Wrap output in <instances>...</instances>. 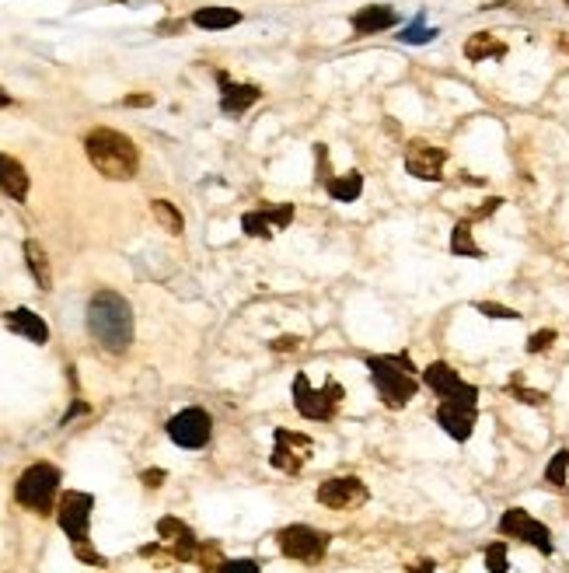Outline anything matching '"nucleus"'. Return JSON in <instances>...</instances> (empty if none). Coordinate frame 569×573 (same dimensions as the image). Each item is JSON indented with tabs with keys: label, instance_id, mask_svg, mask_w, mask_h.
<instances>
[{
	"label": "nucleus",
	"instance_id": "obj_1",
	"mask_svg": "<svg viewBox=\"0 0 569 573\" xmlns=\"http://www.w3.org/2000/svg\"><path fill=\"white\" fill-rule=\"evenodd\" d=\"M88 332L102 350L126 353L137 336L133 304L119 290H95L88 301Z\"/></svg>",
	"mask_w": 569,
	"mask_h": 573
},
{
	"label": "nucleus",
	"instance_id": "obj_2",
	"mask_svg": "<svg viewBox=\"0 0 569 573\" xmlns=\"http://www.w3.org/2000/svg\"><path fill=\"white\" fill-rule=\"evenodd\" d=\"M84 154L91 168L109 182H130L140 172V147L126 133L109 130V126H95L84 137Z\"/></svg>",
	"mask_w": 569,
	"mask_h": 573
},
{
	"label": "nucleus",
	"instance_id": "obj_3",
	"mask_svg": "<svg viewBox=\"0 0 569 573\" xmlns=\"http://www.w3.org/2000/svg\"><path fill=\"white\" fill-rule=\"evenodd\" d=\"M367 364V374H371V385L378 392L381 406L398 413L405 409L419 392V374H416V364H412L409 353H371L364 360Z\"/></svg>",
	"mask_w": 569,
	"mask_h": 573
},
{
	"label": "nucleus",
	"instance_id": "obj_4",
	"mask_svg": "<svg viewBox=\"0 0 569 573\" xmlns=\"http://www.w3.org/2000/svg\"><path fill=\"white\" fill-rule=\"evenodd\" d=\"M91 514H95V497L84 490H67L60 493V504H56V525L60 532L70 539V549L74 556L84 563V567H109L102 553L91 546Z\"/></svg>",
	"mask_w": 569,
	"mask_h": 573
},
{
	"label": "nucleus",
	"instance_id": "obj_5",
	"mask_svg": "<svg viewBox=\"0 0 569 573\" xmlns=\"http://www.w3.org/2000/svg\"><path fill=\"white\" fill-rule=\"evenodd\" d=\"M60 483L63 472L56 469L53 462H32L14 483V500L25 507L28 514H56V504H60Z\"/></svg>",
	"mask_w": 569,
	"mask_h": 573
},
{
	"label": "nucleus",
	"instance_id": "obj_6",
	"mask_svg": "<svg viewBox=\"0 0 569 573\" xmlns=\"http://www.w3.org/2000/svg\"><path fill=\"white\" fill-rule=\"evenodd\" d=\"M290 395H294V409L311 423H329L336 420L339 406L346 399V388L339 381H325L322 388H311L308 374L297 371L294 381H290Z\"/></svg>",
	"mask_w": 569,
	"mask_h": 573
},
{
	"label": "nucleus",
	"instance_id": "obj_7",
	"mask_svg": "<svg viewBox=\"0 0 569 573\" xmlns=\"http://www.w3.org/2000/svg\"><path fill=\"white\" fill-rule=\"evenodd\" d=\"M276 546L287 560L304 563V567H318L329 556L332 535L315 525H287L276 532Z\"/></svg>",
	"mask_w": 569,
	"mask_h": 573
},
{
	"label": "nucleus",
	"instance_id": "obj_8",
	"mask_svg": "<svg viewBox=\"0 0 569 573\" xmlns=\"http://www.w3.org/2000/svg\"><path fill=\"white\" fill-rule=\"evenodd\" d=\"M315 458V441L304 430H273V451H269V465L283 476H301L304 465Z\"/></svg>",
	"mask_w": 569,
	"mask_h": 573
},
{
	"label": "nucleus",
	"instance_id": "obj_9",
	"mask_svg": "<svg viewBox=\"0 0 569 573\" xmlns=\"http://www.w3.org/2000/svg\"><path fill=\"white\" fill-rule=\"evenodd\" d=\"M500 535L503 539H514V542H524V546L538 549L542 556H552L556 553V542H552V532L549 525H542V521L535 518L531 511H524V507H507L500 518Z\"/></svg>",
	"mask_w": 569,
	"mask_h": 573
},
{
	"label": "nucleus",
	"instance_id": "obj_10",
	"mask_svg": "<svg viewBox=\"0 0 569 573\" xmlns=\"http://www.w3.org/2000/svg\"><path fill=\"white\" fill-rule=\"evenodd\" d=\"M423 385L437 395L440 402H461V406H479V388L465 381L447 360H433L423 367Z\"/></svg>",
	"mask_w": 569,
	"mask_h": 573
},
{
	"label": "nucleus",
	"instance_id": "obj_11",
	"mask_svg": "<svg viewBox=\"0 0 569 573\" xmlns=\"http://www.w3.org/2000/svg\"><path fill=\"white\" fill-rule=\"evenodd\" d=\"M315 500L325 507V511H336V514H346V511H357L371 500V490L360 476H329L318 483L315 490Z\"/></svg>",
	"mask_w": 569,
	"mask_h": 573
},
{
	"label": "nucleus",
	"instance_id": "obj_12",
	"mask_svg": "<svg viewBox=\"0 0 569 573\" xmlns=\"http://www.w3.org/2000/svg\"><path fill=\"white\" fill-rule=\"evenodd\" d=\"M165 430H168V437H172V444H179V448L203 451L213 437V420L206 409L189 406V409H182V413H175L172 420L165 423Z\"/></svg>",
	"mask_w": 569,
	"mask_h": 573
},
{
	"label": "nucleus",
	"instance_id": "obj_13",
	"mask_svg": "<svg viewBox=\"0 0 569 573\" xmlns=\"http://www.w3.org/2000/svg\"><path fill=\"white\" fill-rule=\"evenodd\" d=\"M158 542L165 546V553L172 556V563H196L199 546H203V539L192 532L186 521L172 518V514H165V518L158 521Z\"/></svg>",
	"mask_w": 569,
	"mask_h": 573
},
{
	"label": "nucleus",
	"instance_id": "obj_14",
	"mask_svg": "<svg viewBox=\"0 0 569 573\" xmlns=\"http://www.w3.org/2000/svg\"><path fill=\"white\" fill-rule=\"evenodd\" d=\"M447 151L430 140H409L405 144V172L419 182H440L444 179Z\"/></svg>",
	"mask_w": 569,
	"mask_h": 573
},
{
	"label": "nucleus",
	"instance_id": "obj_15",
	"mask_svg": "<svg viewBox=\"0 0 569 573\" xmlns=\"http://www.w3.org/2000/svg\"><path fill=\"white\" fill-rule=\"evenodd\" d=\"M294 224V203H269V207L248 210L241 217V231L248 238H273L276 231H287Z\"/></svg>",
	"mask_w": 569,
	"mask_h": 573
},
{
	"label": "nucleus",
	"instance_id": "obj_16",
	"mask_svg": "<svg viewBox=\"0 0 569 573\" xmlns=\"http://www.w3.org/2000/svg\"><path fill=\"white\" fill-rule=\"evenodd\" d=\"M475 423H479V406H461V402H437V427L451 441H472Z\"/></svg>",
	"mask_w": 569,
	"mask_h": 573
},
{
	"label": "nucleus",
	"instance_id": "obj_17",
	"mask_svg": "<svg viewBox=\"0 0 569 573\" xmlns=\"http://www.w3.org/2000/svg\"><path fill=\"white\" fill-rule=\"evenodd\" d=\"M217 81H220V112L231 119L245 116V112L262 98L259 84H234V81H227V74H217Z\"/></svg>",
	"mask_w": 569,
	"mask_h": 573
},
{
	"label": "nucleus",
	"instance_id": "obj_18",
	"mask_svg": "<svg viewBox=\"0 0 569 573\" xmlns=\"http://www.w3.org/2000/svg\"><path fill=\"white\" fill-rule=\"evenodd\" d=\"M4 325L14 332V336L28 339V343H35V346H46V343H49V325H46V318H42L39 311H32V308H11V311H4Z\"/></svg>",
	"mask_w": 569,
	"mask_h": 573
},
{
	"label": "nucleus",
	"instance_id": "obj_19",
	"mask_svg": "<svg viewBox=\"0 0 569 573\" xmlns=\"http://www.w3.org/2000/svg\"><path fill=\"white\" fill-rule=\"evenodd\" d=\"M28 189H32V179H28L25 165L11 154L0 151V193L14 203H25L28 200Z\"/></svg>",
	"mask_w": 569,
	"mask_h": 573
},
{
	"label": "nucleus",
	"instance_id": "obj_20",
	"mask_svg": "<svg viewBox=\"0 0 569 573\" xmlns=\"http://www.w3.org/2000/svg\"><path fill=\"white\" fill-rule=\"evenodd\" d=\"M353 32L357 35H378V32H388V28L398 25V11L388 4H367L353 14Z\"/></svg>",
	"mask_w": 569,
	"mask_h": 573
},
{
	"label": "nucleus",
	"instance_id": "obj_21",
	"mask_svg": "<svg viewBox=\"0 0 569 573\" xmlns=\"http://www.w3.org/2000/svg\"><path fill=\"white\" fill-rule=\"evenodd\" d=\"M503 56H507V42L496 39L493 32H475V35H468V42H465V60L482 63V60H503Z\"/></svg>",
	"mask_w": 569,
	"mask_h": 573
},
{
	"label": "nucleus",
	"instance_id": "obj_22",
	"mask_svg": "<svg viewBox=\"0 0 569 573\" xmlns=\"http://www.w3.org/2000/svg\"><path fill=\"white\" fill-rule=\"evenodd\" d=\"M192 25L203 28V32H224V28L241 25V11H234V7H199L192 14Z\"/></svg>",
	"mask_w": 569,
	"mask_h": 573
},
{
	"label": "nucleus",
	"instance_id": "obj_23",
	"mask_svg": "<svg viewBox=\"0 0 569 573\" xmlns=\"http://www.w3.org/2000/svg\"><path fill=\"white\" fill-rule=\"evenodd\" d=\"M25 263H28V273H32V280L39 284V290H53V270H49V256L46 249H42L35 238H28L25 242Z\"/></svg>",
	"mask_w": 569,
	"mask_h": 573
},
{
	"label": "nucleus",
	"instance_id": "obj_24",
	"mask_svg": "<svg viewBox=\"0 0 569 573\" xmlns=\"http://www.w3.org/2000/svg\"><path fill=\"white\" fill-rule=\"evenodd\" d=\"M325 193L332 196L336 203H357L360 193H364V172H346V175H336V179L325 186Z\"/></svg>",
	"mask_w": 569,
	"mask_h": 573
},
{
	"label": "nucleus",
	"instance_id": "obj_25",
	"mask_svg": "<svg viewBox=\"0 0 569 573\" xmlns=\"http://www.w3.org/2000/svg\"><path fill=\"white\" fill-rule=\"evenodd\" d=\"M451 252L454 256H465V259H486L482 245L475 242V231H472V221H458L451 231Z\"/></svg>",
	"mask_w": 569,
	"mask_h": 573
},
{
	"label": "nucleus",
	"instance_id": "obj_26",
	"mask_svg": "<svg viewBox=\"0 0 569 573\" xmlns=\"http://www.w3.org/2000/svg\"><path fill=\"white\" fill-rule=\"evenodd\" d=\"M151 214H154V221L168 231V235H182V231H186V217L179 214V207H175L172 200H154Z\"/></svg>",
	"mask_w": 569,
	"mask_h": 573
},
{
	"label": "nucleus",
	"instance_id": "obj_27",
	"mask_svg": "<svg viewBox=\"0 0 569 573\" xmlns=\"http://www.w3.org/2000/svg\"><path fill=\"white\" fill-rule=\"evenodd\" d=\"M545 483L556 486V490H566L569 486V448H559L552 455V462L545 465Z\"/></svg>",
	"mask_w": 569,
	"mask_h": 573
},
{
	"label": "nucleus",
	"instance_id": "obj_28",
	"mask_svg": "<svg viewBox=\"0 0 569 573\" xmlns=\"http://www.w3.org/2000/svg\"><path fill=\"white\" fill-rule=\"evenodd\" d=\"M482 560H486V570H489V573H510L507 542H489L486 553H482Z\"/></svg>",
	"mask_w": 569,
	"mask_h": 573
},
{
	"label": "nucleus",
	"instance_id": "obj_29",
	"mask_svg": "<svg viewBox=\"0 0 569 573\" xmlns=\"http://www.w3.org/2000/svg\"><path fill=\"white\" fill-rule=\"evenodd\" d=\"M507 392L514 395L517 402H524V406H545V402H549V395H545V392H538V388H524L517 374H514V378H510Z\"/></svg>",
	"mask_w": 569,
	"mask_h": 573
},
{
	"label": "nucleus",
	"instance_id": "obj_30",
	"mask_svg": "<svg viewBox=\"0 0 569 573\" xmlns=\"http://www.w3.org/2000/svg\"><path fill=\"white\" fill-rule=\"evenodd\" d=\"M196 563L203 573H217V567L224 563V549H220V542H203V546H199Z\"/></svg>",
	"mask_w": 569,
	"mask_h": 573
},
{
	"label": "nucleus",
	"instance_id": "obj_31",
	"mask_svg": "<svg viewBox=\"0 0 569 573\" xmlns=\"http://www.w3.org/2000/svg\"><path fill=\"white\" fill-rule=\"evenodd\" d=\"M475 311L486 318H496V322H517V318H521L517 308H507V304H496V301H475Z\"/></svg>",
	"mask_w": 569,
	"mask_h": 573
},
{
	"label": "nucleus",
	"instance_id": "obj_32",
	"mask_svg": "<svg viewBox=\"0 0 569 573\" xmlns=\"http://www.w3.org/2000/svg\"><path fill=\"white\" fill-rule=\"evenodd\" d=\"M433 35H440L437 28H426V25H423V18H416V21H412V25H405V28H402V35H398V39L409 42V46H423V42H430Z\"/></svg>",
	"mask_w": 569,
	"mask_h": 573
},
{
	"label": "nucleus",
	"instance_id": "obj_33",
	"mask_svg": "<svg viewBox=\"0 0 569 573\" xmlns=\"http://www.w3.org/2000/svg\"><path fill=\"white\" fill-rule=\"evenodd\" d=\"M336 179L329 168V147L325 144H315V182L318 186H329V182Z\"/></svg>",
	"mask_w": 569,
	"mask_h": 573
},
{
	"label": "nucleus",
	"instance_id": "obj_34",
	"mask_svg": "<svg viewBox=\"0 0 569 573\" xmlns=\"http://www.w3.org/2000/svg\"><path fill=\"white\" fill-rule=\"evenodd\" d=\"M556 339H559L556 329H538V332H531V336H528V353H531V357H538V353L552 350V343H556Z\"/></svg>",
	"mask_w": 569,
	"mask_h": 573
},
{
	"label": "nucleus",
	"instance_id": "obj_35",
	"mask_svg": "<svg viewBox=\"0 0 569 573\" xmlns=\"http://www.w3.org/2000/svg\"><path fill=\"white\" fill-rule=\"evenodd\" d=\"M217 573H262L255 560H224L217 567Z\"/></svg>",
	"mask_w": 569,
	"mask_h": 573
},
{
	"label": "nucleus",
	"instance_id": "obj_36",
	"mask_svg": "<svg viewBox=\"0 0 569 573\" xmlns=\"http://www.w3.org/2000/svg\"><path fill=\"white\" fill-rule=\"evenodd\" d=\"M301 343H304L301 336H276L273 343H269V350L273 353H297L301 350Z\"/></svg>",
	"mask_w": 569,
	"mask_h": 573
},
{
	"label": "nucleus",
	"instance_id": "obj_37",
	"mask_svg": "<svg viewBox=\"0 0 569 573\" xmlns=\"http://www.w3.org/2000/svg\"><path fill=\"white\" fill-rule=\"evenodd\" d=\"M165 479H168L165 469H144V472H140V483H144L147 490H161V486H165Z\"/></svg>",
	"mask_w": 569,
	"mask_h": 573
},
{
	"label": "nucleus",
	"instance_id": "obj_38",
	"mask_svg": "<svg viewBox=\"0 0 569 573\" xmlns=\"http://www.w3.org/2000/svg\"><path fill=\"white\" fill-rule=\"evenodd\" d=\"M500 207H503V200H500V196H493V200H486L479 210H475V221H482V217H493Z\"/></svg>",
	"mask_w": 569,
	"mask_h": 573
},
{
	"label": "nucleus",
	"instance_id": "obj_39",
	"mask_svg": "<svg viewBox=\"0 0 569 573\" xmlns=\"http://www.w3.org/2000/svg\"><path fill=\"white\" fill-rule=\"evenodd\" d=\"M81 413H88V402H74V406L67 409V413H63V420H60V427H67L70 420H74V416H81Z\"/></svg>",
	"mask_w": 569,
	"mask_h": 573
},
{
	"label": "nucleus",
	"instance_id": "obj_40",
	"mask_svg": "<svg viewBox=\"0 0 569 573\" xmlns=\"http://www.w3.org/2000/svg\"><path fill=\"white\" fill-rule=\"evenodd\" d=\"M123 105H133V109H144V105H154L151 95H126Z\"/></svg>",
	"mask_w": 569,
	"mask_h": 573
},
{
	"label": "nucleus",
	"instance_id": "obj_41",
	"mask_svg": "<svg viewBox=\"0 0 569 573\" xmlns=\"http://www.w3.org/2000/svg\"><path fill=\"white\" fill-rule=\"evenodd\" d=\"M405 573H437V567H433L430 560H423V563H416V567H409Z\"/></svg>",
	"mask_w": 569,
	"mask_h": 573
},
{
	"label": "nucleus",
	"instance_id": "obj_42",
	"mask_svg": "<svg viewBox=\"0 0 569 573\" xmlns=\"http://www.w3.org/2000/svg\"><path fill=\"white\" fill-rule=\"evenodd\" d=\"M7 105H14V98H11V95H7V91H4V88H0V109H7Z\"/></svg>",
	"mask_w": 569,
	"mask_h": 573
},
{
	"label": "nucleus",
	"instance_id": "obj_43",
	"mask_svg": "<svg viewBox=\"0 0 569 573\" xmlns=\"http://www.w3.org/2000/svg\"><path fill=\"white\" fill-rule=\"evenodd\" d=\"M566 4H569V0H566Z\"/></svg>",
	"mask_w": 569,
	"mask_h": 573
}]
</instances>
